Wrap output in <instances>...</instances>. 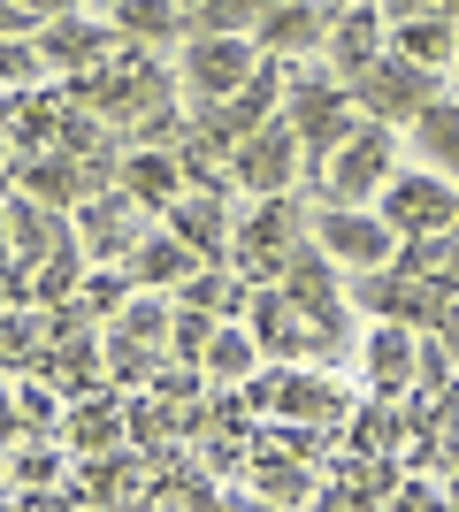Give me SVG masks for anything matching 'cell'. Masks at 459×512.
I'll use <instances>...</instances> for the list:
<instances>
[{"mask_svg": "<svg viewBox=\"0 0 459 512\" xmlns=\"http://www.w3.org/2000/svg\"><path fill=\"white\" fill-rule=\"evenodd\" d=\"M306 237H314V222H299V207H291L284 192H268L261 207L238 222V237H230V268L253 283H284L291 253H299Z\"/></svg>", "mask_w": 459, "mask_h": 512, "instance_id": "6da1fadb", "label": "cell"}, {"mask_svg": "<svg viewBox=\"0 0 459 512\" xmlns=\"http://www.w3.org/2000/svg\"><path fill=\"white\" fill-rule=\"evenodd\" d=\"M261 62L268 54H261L253 31H192V46H184V92H192L199 107H215V100L253 85Z\"/></svg>", "mask_w": 459, "mask_h": 512, "instance_id": "7a4b0ae2", "label": "cell"}, {"mask_svg": "<svg viewBox=\"0 0 459 512\" xmlns=\"http://www.w3.org/2000/svg\"><path fill=\"white\" fill-rule=\"evenodd\" d=\"M314 245H322L345 276H368V268H391L406 237L383 222V207H345V199H329V207L314 214Z\"/></svg>", "mask_w": 459, "mask_h": 512, "instance_id": "3957f363", "label": "cell"}, {"mask_svg": "<svg viewBox=\"0 0 459 512\" xmlns=\"http://www.w3.org/2000/svg\"><path fill=\"white\" fill-rule=\"evenodd\" d=\"M398 176V138L391 123H360L345 138V146L322 161V192L345 199V207H368V199H383V184Z\"/></svg>", "mask_w": 459, "mask_h": 512, "instance_id": "277c9868", "label": "cell"}, {"mask_svg": "<svg viewBox=\"0 0 459 512\" xmlns=\"http://www.w3.org/2000/svg\"><path fill=\"white\" fill-rule=\"evenodd\" d=\"M352 85L345 77H337V69H329V77H291V92H284V115H291V130H299L306 138V153H314V161H329V153L345 146L352 130Z\"/></svg>", "mask_w": 459, "mask_h": 512, "instance_id": "5b68a950", "label": "cell"}, {"mask_svg": "<svg viewBox=\"0 0 459 512\" xmlns=\"http://www.w3.org/2000/svg\"><path fill=\"white\" fill-rule=\"evenodd\" d=\"M352 100H360V115H375V123H414L421 107L437 100V69L406 62V54H375L360 77H352Z\"/></svg>", "mask_w": 459, "mask_h": 512, "instance_id": "8992f818", "label": "cell"}, {"mask_svg": "<svg viewBox=\"0 0 459 512\" xmlns=\"http://www.w3.org/2000/svg\"><path fill=\"white\" fill-rule=\"evenodd\" d=\"M146 199L123 192V184H108V192H92L85 207H77V245H85L92 260H131L138 237H146Z\"/></svg>", "mask_w": 459, "mask_h": 512, "instance_id": "52a82bcc", "label": "cell"}, {"mask_svg": "<svg viewBox=\"0 0 459 512\" xmlns=\"http://www.w3.org/2000/svg\"><path fill=\"white\" fill-rule=\"evenodd\" d=\"M299 153H306V138L291 130V115H276V123H261L238 153H230V184H245L253 199L291 192V169H299Z\"/></svg>", "mask_w": 459, "mask_h": 512, "instance_id": "ba28073f", "label": "cell"}, {"mask_svg": "<svg viewBox=\"0 0 459 512\" xmlns=\"http://www.w3.org/2000/svg\"><path fill=\"white\" fill-rule=\"evenodd\" d=\"M375 207H383V222H391L398 237H429V230H452V222H459V192L444 184L437 169H421V176H391Z\"/></svg>", "mask_w": 459, "mask_h": 512, "instance_id": "9c48e42d", "label": "cell"}, {"mask_svg": "<svg viewBox=\"0 0 459 512\" xmlns=\"http://www.w3.org/2000/svg\"><path fill=\"white\" fill-rule=\"evenodd\" d=\"M8 169H16V184L31 199H46V207H62V214H77L92 199V176H85V161L69 146H39V153H8Z\"/></svg>", "mask_w": 459, "mask_h": 512, "instance_id": "30bf717a", "label": "cell"}, {"mask_svg": "<svg viewBox=\"0 0 459 512\" xmlns=\"http://www.w3.org/2000/svg\"><path fill=\"white\" fill-rule=\"evenodd\" d=\"M62 245H77V214L46 207V199H31L16 184V192H8V253L16 260H54Z\"/></svg>", "mask_w": 459, "mask_h": 512, "instance_id": "8fae6325", "label": "cell"}, {"mask_svg": "<svg viewBox=\"0 0 459 512\" xmlns=\"http://www.w3.org/2000/svg\"><path fill=\"white\" fill-rule=\"evenodd\" d=\"M199 268H207V253H199L192 237H176L169 222H161V230H146V237H138V253H131L138 291H184Z\"/></svg>", "mask_w": 459, "mask_h": 512, "instance_id": "7c38bea8", "label": "cell"}, {"mask_svg": "<svg viewBox=\"0 0 459 512\" xmlns=\"http://www.w3.org/2000/svg\"><path fill=\"white\" fill-rule=\"evenodd\" d=\"M184 153L176 146H138V153H123V192H138L153 214H169L176 199H184Z\"/></svg>", "mask_w": 459, "mask_h": 512, "instance_id": "4fadbf2b", "label": "cell"}, {"mask_svg": "<svg viewBox=\"0 0 459 512\" xmlns=\"http://www.w3.org/2000/svg\"><path fill=\"white\" fill-rule=\"evenodd\" d=\"M253 39H261V54L291 62V54H306V46H322V39H329V16L314 8V0H276V8L253 23Z\"/></svg>", "mask_w": 459, "mask_h": 512, "instance_id": "5bb4252c", "label": "cell"}, {"mask_svg": "<svg viewBox=\"0 0 459 512\" xmlns=\"http://www.w3.org/2000/svg\"><path fill=\"white\" fill-rule=\"evenodd\" d=\"M322 54H329V69H337V77L352 85V77H360V69L383 54V8H345V16L329 23Z\"/></svg>", "mask_w": 459, "mask_h": 512, "instance_id": "9a60e30c", "label": "cell"}, {"mask_svg": "<svg viewBox=\"0 0 459 512\" xmlns=\"http://www.w3.org/2000/svg\"><path fill=\"white\" fill-rule=\"evenodd\" d=\"M39 62L46 69H100L108 62V31L100 23H85V16H54V23H39Z\"/></svg>", "mask_w": 459, "mask_h": 512, "instance_id": "2e32d148", "label": "cell"}, {"mask_svg": "<svg viewBox=\"0 0 459 512\" xmlns=\"http://www.w3.org/2000/svg\"><path fill=\"white\" fill-rule=\"evenodd\" d=\"M62 436L77 444V459H85V451H123V436H131V428H123V398H115V390H85L77 413L62 421Z\"/></svg>", "mask_w": 459, "mask_h": 512, "instance_id": "e0dca14e", "label": "cell"}, {"mask_svg": "<svg viewBox=\"0 0 459 512\" xmlns=\"http://www.w3.org/2000/svg\"><path fill=\"white\" fill-rule=\"evenodd\" d=\"M131 482H146L131 451H85V467H77V505H131Z\"/></svg>", "mask_w": 459, "mask_h": 512, "instance_id": "ac0fdd59", "label": "cell"}, {"mask_svg": "<svg viewBox=\"0 0 459 512\" xmlns=\"http://www.w3.org/2000/svg\"><path fill=\"white\" fill-rule=\"evenodd\" d=\"M414 367H421L414 321H383V329L368 337V383L375 390H406V383H414Z\"/></svg>", "mask_w": 459, "mask_h": 512, "instance_id": "d6986e66", "label": "cell"}, {"mask_svg": "<svg viewBox=\"0 0 459 512\" xmlns=\"http://www.w3.org/2000/svg\"><path fill=\"white\" fill-rule=\"evenodd\" d=\"M161 222H169L176 237H192L207 260H230V230H222V192H207V184H199V192H184L169 214H161Z\"/></svg>", "mask_w": 459, "mask_h": 512, "instance_id": "ffe728a7", "label": "cell"}, {"mask_svg": "<svg viewBox=\"0 0 459 512\" xmlns=\"http://www.w3.org/2000/svg\"><path fill=\"white\" fill-rule=\"evenodd\" d=\"M406 130H414V161H421V169L459 176V107L452 100H429Z\"/></svg>", "mask_w": 459, "mask_h": 512, "instance_id": "44dd1931", "label": "cell"}, {"mask_svg": "<svg viewBox=\"0 0 459 512\" xmlns=\"http://www.w3.org/2000/svg\"><path fill=\"white\" fill-rule=\"evenodd\" d=\"M391 46L406 54V62H421V69H444L452 62V46H459V31H452V16H406V23H391Z\"/></svg>", "mask_w": 459, "mask_h": 512, "instance_id": "7402d4cb", "label": "cell"}, {"mask_svg": "<svg viewBox=\"0 0 459 512\" xmlns=\"http://www.w3.org/2000/svg\"><path fill=\"white\" fill-rule=\"evenodd\" d=\"M268 352H261V337H245V329H230L222 321L215 337H207V352H199V367L215 375V383H253V367H261Z\"/></svg>", "mask_w": 459, "mask_h": 512, "instance_id": "603a6c76", "label": "cell"}, {"mask_svg": "<svg viewBox=\"0 0 459 512\" xmlns=\"http://www.w3.org/2000/svg\"><path fill=\"white\" fill-rule=\"evenodd\" d=\"M54 428H62V398L39 390L16 367V383H8V436H54Z\"/></svg>", "mask_w": 459, "mask_h": 512, "instance_id": "cb8c5ba5", "label": "cell"}, {"mask_svg": "<svg viewBox=\"0 0 459 512\" xmlns=\"http://www.w3.org/2000/svg\"><path fill=\"white\" fill-rule=\"evenodd\" d=\"M192 8L184 0H115V31L123 39H184Z\"/></svg>", "mask_w": 459, "mask_h": 512, "instance_id": "d4e9b609", "label": "cell"}, {"mask_svg": "<svg viewBox=\"0 0 459 512\" xmlns=\"http://www.w3.org/2000/svg\"><path fill=\"white\" fill-rule=\"evenodd\" d=\"M131 291H138L131 260H123V268H108V260H92V268H85V283H77V306H85L92 321H115L123 306H131Z\"/></svg>", "mask_w": 459, "mask_h": 512, "instance_id": "484cf974", "label": "cell"}, {"mask_svg": "<svg viewBox=\"0 0 459 512\" xmlns=\"http://www.w3.org/2000/svg\"><path fill=\"white\" fill-rule=\"evenodd\" d=\"M253 497H261V505H306V497H314V474H306L299 459H284V451H268L261 467H253Z\"/></svg>", "mask_w": 459, "mask_h": 512, "instance_id": "4316f807", "label": "cell"}, {"mask_svg": "<svg viewBox=\"0 0 459 512\" xmlns=\"http://www.w3.org/2000/svg\"><path fill=\"white\" fill-rule=\"evenodd\" d=\"M276 413L329 428V413H337V390H329V383H314V375H276Z\"/></svg>", "mask_w": 459, "mask_h": 512, "instance_id": "83f0119b", "label": "cell"}, {"mask_svg": "<svg viewBox=\"0 0 459 512\" xmlns=\"http://www.w3.org/2000/svg\"><path fill=\"white\" fill-rule=\"evenodd\" d=\"M176 329V306L169 299H131L123 314L108 321V337H131V344H161Z\"/></svg>", "mask_w": 459, "mask_h": 512, "instance_id": "f1b7e54d", "label": "cell"}, {"mask_svg": "<svg viewBox=\"0 0 459 512\" xmlns=\"http://www.w3.org/2000/svg\"><path fill=\"white\" fill-rule=\"evenodd\" d=\"M46 360V375L62 390H92V337L85 329H69V344H54V352H39Z\"/></svg>", "mask_w": 459, "mask_h": 512, "instance_id": "f546056e", "label": "cell"}, {"mask_svg": "<svg viewBox=\"0 0 459 512\" xmlns=\"http://www.w3.org/2000/svg\"><path fill=\"white\" fill-rule=\"evenodd\" d=\"M261 23V0H207L192 8V31H253Z\"/></svg>", "mask_w": 459, "mask_h": 512, "instance_id": "4dcf8cb0", "label": "cell"}, {"mask_svg": "<svg viewBox=\"0 0 459 512\" xmlns=\"http://www.w3.org/2000/svg\"><path fill=\"white\" fill-rule=\"evenodd\" d=\"M215 329H222V321L207 314V306H184V314H176V329H169V344H176V352H184V360H199Z\"/></svg>", "mask_w": 459, "mask_h": 512, "instance_id": "1f68e13d", "label": "cell"}, {"mask_svg": "<svg viewBox=\"0 0 459 512\" xmlns=\"http://www.w3.org/2000/svg\"><path fill=\"white\" fill-rule=\"evenodd\" d=\"M23 16H39V23H54V16H77V0H16Z\"/></svg>", "mask_w": 459, "mask_h": 512, "instance_id": "d6a6232c", "label": "cell"}, {"mask_svg": "<svg viewBox=\"0 0 459 512\" xmlns=\"http://www.w3.org/2000/svg\"><path fill=\"white\" fill-rule=\"evenodd\" d=\"M444 505H459V467H452V474H444Z\"/></svg>", "mask_w": 459, "mask_h": 512, "instance_id": "836d02e7", "label": "cell"}, {"mask_svg": "<svg viewBox=\"0 0 459 512\" xmlns=\"http://www.w3.org/2000/svg\"><path fill=\"white\" fill-rule=\"evenodd\" d=\"M184 8H207V0H184Z\"/></svg>", "mask_w": 459, "mask_h": 512, "instance_id": "e575fe53", "label": "cell"}]
</instances>
